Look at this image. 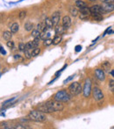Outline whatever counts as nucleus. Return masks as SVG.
<instances>
[{"label": "nucleus", "instance_id": "17", "mask_svg": "<svg viewBox=\"0 0 114 129\" xmlns=\"http://www.w3.org/2000/svg\"><path fill=\"white\" fill-rule=\"evenodd\" d=\"M102 70L104 71L109 72L110 70H111V64H110L108 61H104V62L102 63Z\"/></svg>", "mask_w": 114, "mask_h": 129}, {"label": "nucleus", "instance_id": "42", "mask_svg": "<svg viewBox=\"0 0 114 129\" xmlns=\"http://www.w3.org/2000/svg\"><path fill=\"white\" fill-rule=\"evenodd\" d=\"M89 1H90V2H94V1H97V0H89Z\"/></svg>", "mask_w": 114, "mask_h": 129}, {"label": "nucleus", "instance_id": "34", "mask_svg": "<svg viewBox=\"0 0 114 129\" xmlns=\"http://www.w3.org/2000/svg\"><path fill=\"white\" fill-rule=\"evenodd\" d=\"M14 59H15L16 61H23V57H21L19 54H15V55H14Z\"/></svg>", "mask_w": 114, "mask_h": 129}, {"label": "nucleus", "instance_id": "6", "mask_svg": "<svg viewBox=\"0 0 114 129\" xmlns=\"http://www.w3.org/2000/svg\"><path fill=\"white\" fill-rule=\"evenodd\" d=\"M92 94H93V98L96 101L99 102V101H102L104 99V93L102 92V90L98 88V87H95V88L92 90Z\"/></svg>", "mask_w": 114, "mask_h": 129}, {"label": "nucleus", "instance_id": "41", "mask_svg": "<svg viewBox=\"0 0 114 129\" xmlns=\"http://www.w3.org/2000/svg\"><path fill=\"white\" fill-rule=\"evenodd\" d=\"M111 75L112 76V77H114V70H111Z\"/></svg>", "mask_w": 114, "mask_h": 129}, {"label": "nucleus", "instance_id": "22", "mask_svg": "<svg viewBox=\"0 0 114 129\" xmlns=\"http://www.w3.org/2000/svg\"><path fill=\"white\" fill-rule=\"evenodd\" d=\"M25 29H26V31H32V29H33V24L31 22H26V24H25Z\"/></svg>", "mask_w": 114, "mask_h": 129}, {"label": "nucleus", "instance_id": "32", "mask_svg": "<svg viewBox=\"0 0 114 129\" xmlns=\"http://www.w3.org/2000/svg\"><path fill=\"white\" fill-rule=\"evenodd\" d=\"M109 88L111 91H114V80H110L109 83Z\"/></svg>", "mask_w": 114, "mask_h": 129}, {"label": "nucleus", "instance_id": "27", "mask_svg": "<svg viewBox=\"0 0 114 129\" xmlns=\"http://www.w3.org/2000/svg\"><path fill=\"white\" fill-rule=\"evenodd\" d=\"M41 33L40 32L39 30H37V29H34V30H32V35L33 36L34 38H36V37H39L40 35H41Z\"/></svg>", "mask_w": 114, "mask_h": 129}, {"label": "nucleus", "instance_id": "33", "mask_svg": "<svg viewBox=\"0 0 114 129\" xmlns=\"http://www.w3.org/2000/svg\"><path fill=\"white\" fill-rule=\"evenodd\" d=\"M12 128H21V129H24V128H26V126H22V125H19V124H16L12 126Z\"/></svg>", "mask_w": 114, "mask_h": 129}, {"label": "nucleus", "instance_id": "3", "mask_svg": "<svg viewBox=\"0 0 114 129\" xmlns=\"http://www.w3.org/2000/svg\"><path fill=\"white\" fill-rule=\"evenodd\" d=\"M72 94L70 92L67 91L66 90H61L57 91L56 93L54 95L53 99L56 101H60V102H62V103H66L68 102V101L71 99L72 98Z\"/></svg>", "mask_w": 114, "mask_h": 129}, {"label": "nucleus", "instance_id": "18", "mask_svg": "<svg viewBox=\"0 0 114 129\" xmlns=\"http://www.w3.org/2000/svg\"><path fill=\"white\" fill-rule=\"evenodd\" d=\"M19 29V25L18 24V23H13V24L11 26V32H12V34L18 33Z\"/></svg>", "mask_w": 114, "mask_h": 129}, {"label": "nucleus", "instance_id": "15", "mask_svg": "<svg viewBox=\"0 0 114 129\" xmlns=\"http://www.w3.org/2000/svg\"><path fill=\"white\" fill-rule=\"evenodd\" d=\"M47 30H48V29L46 28L44 31H43V32H41V35H40L41 39V40H43V41H45L46 39L49 38V36H50V33H49V32H47Z\"/></svg>", "mask_w": 114, "mask_h": 129}, {"label": "nucleus", "instance_id": "26", "mask_svg": "<svg viewBox=\"0 0 114 129\" xmlns=\"http://www.w3.org/2000/svg\"><path fill=\"white\" fill-rule=\"evenodd\" d=\"M70 13H71V15L74 16V17H77V13H78V11H77V9L75 8V7H71V8H70Z\"/></svg>", "mask_w": 114, "mask_h": 129}, {"label": "nucleus", "instance_id": "13", "mask_svg": "<svg viewBox=\"0 0 114 129\" xmlns=\"http://www.w3.org/2000/svg\"><path fill=\"white\" fill-rule=\"evenodd\" d=\"M45 25H46V28L48 29V30L52 29L54 26V24H53V22H52V19H49V18H47V19H45Z\"/></svg>", "mask_w": 114, "mask_h": 129}, {"label": "nucleus", "instance_id": "28", "mask_svg": "<svg viewBox=\"0 0 114 129\" xmlns=\"http://www.w3.org/2000/svg\"><path fill=\"white\" fill-rule=\"evenodd\" d=\"M6 45H7V47H8L9 48H12V49H13V48H15V44H14V41H11V40H10V41H7Z\"/></svg>", "mask_w": 114, "mask_h": 129}, {"label": "nucleus", "instance_id": "5", "mask_svg": "<svg viewBox=\"0 0 114 129\" xmlns=\"http://www.w3.org/2000/svg\"><path fill=\"white\" fill-rule=\"evenodd\" d=\"M91 81H90V78H86L85 81H84V88H83V92H84V98H89L91 93Z\"/></svg>", "mask_w": 114, "mask_h": 129}, {"label": "nucleus", "instance_id": "12", "mask_svg": "<svg viewBox=\"0 0 114 129\" xmlns=\"http://www.w3.org/2000/svg\"><path fill=\"white\" fill-rule=\"evenodd\" d=\"M70 25H71V19L68 16H64L62 19V26L64 27V29H68L70 27Z\"/></svg>", "mask_w": 114, "mask_h": 129}, {"label": "nucleus", "instance_id": "39", "mask_svg": "<svg viewBox=\"0 0 114 129\" xmlns=\"http://www.w3.org/2000/svg\"><path fill=\"white\" fill-rule=\"evenodd\" d=\"M81 49H82V47H81L80 45H77V46L75 47V51H77V52L81 51Z\"/></svg>", "mask_w": 114, "mask_h": 129}, {"label": "nucleus", "instance_id": "40", "mask_svg": "<svg viewBox=\"0 0 114 129\" xmlns=\"http://www.w3.org/2000/svg\"><path fill=\"white\" fill-rule=\"evenodd\" d=\"M1 54H4V55H5V54H6V52H5V50L4 49L3 46H1Z\"/></svg>", "mask_w": 114, "mask_h": 129}, {"label": "nucleus", "instance_id": "10", "mask_svg": "<svg viewBox=\"0 0 114 129\" xmlns=\"http://www.w3.org/2000/svg\"><path fill=\"white\" fill-rule=\"evenodd\" d=\"M60 18H61V13L59 12H55V13H53L51 17V19H52V22L54 24V26H56L58 25L60 21Z\"/></svg>", "mask_w": 114, "mask_h": 129}, {"label": "nucleus", "instance_id": "38", "mask_svg": "<svg viewBox=\"0 0 114 129\" xmlns=\"http://www.w3.org/2000/svg\"><path fill=\"white\" fill-rule=\"evenodd\" d=\"M104 4H109V3H114V0H101Z\"/></svg>", "mask_w": 114, "mask_h": 129}, {"label": "nucleus", "instance_id": "31", "mask_svg": "<svg viewBox=\"0 0 114 129\" xmlns=\"http://www.w3.org/2000/svg\"><path fill=\"white\" fill-rule=\"evenodd\" d=\"M19 49L20 50V51H25L26 50V44H24V43H19Z\"/></svg>", "mask_w": 114, "mask_h": 129}, {"label": "nucleus", "instance_id": "30", "mask_svg": "<svg viewBox=\"0 0 114 129\" xmlns=\"http://www.w3.org/2000/svg\"><path fill=\"white\" fill-rule=\"evenodd\" d=\"M24 52H25V57H26V59H30V58L32 57V53L29 52V49H26Z\"/></svg>", "mask_w": 114, "mask_h": 129}, {"label": "nucleus", "instance_id": "37", "mask_svg": "<svg viewBox=\"0 0 114 129\" xmlns=\"http://www.w3.org/2000/svg\"><path fill=\"white\" fill-rule=\"evenodd\" d=\"M15 99H16V97L12 98V99H8V100H6L5 102H4L3 105H6V104H8V103H11V102H12L13 100H15Z\"/></svg>", "mask_w": 114, "mask_h": 129}, {"label": "nucleus", "instance_id": "7", "mask_svg": "<svg viewBox=\"0 0 114 129\" xmlns=\"http://www.w3.org/2000/svg\"><path fill=\"white\" fill-rule=\"evenodd\" d=\"M80 19H85L89 17L90 14H91V12H90V8H89L88 6H85V7H82L80 8Z\"/></svg>", "mask_w": 114, "mask_h": 129}, {"label": "nucleus", "instance_id": "23", "mask_svg": "<svg viewBox=\"0 0 114 129\" xmlns=\"http://www.w3.org/2000/svg\"><path fill=\"white\" fill-rule=\"evenodd\" d=\"M31 53H32V57H34V56H36V55H39V54L41 53V48H33Z\"/></svg>", "mask_w": 114, "mask_h": 129}, {"label": "nucleus", "instance_id": "35", "mask_svg": "<svg viewBox=\"0 0 114 129\" xmlns=\"http://www.w3.org/2000/svg\"><path fill=\"white\" fill-rule=\"evenodd\" d=\"M8 123L6 122H2L1 123V128H11V126H8Z\"/></svg>", "mask_w": 114, "mask_h": 129}, {"label": "nucleus", "instance_id": "16", "mask_svg": "<svg viewBox=\"0 0 114 129\" xmlns=\"http://www.w3.org/2000/svg\"><path fill=\"white\" fill-rule=\"evenodd\" d=\"M61 39H62V36H61V34H56V35H55V37H54V39H53V44L54 45L59 44V43L61 41Z\"/></svg>", "mask_w": 114, "mask_h": 129}, {"label": "nucleus", "instance_id": "36", "mask_svg": "<svg viewBox=\"0 0 114 129\" xmlns=\"http://www.w3.org/2000/svg\"><path fill=\"white\" fill-rule=\"evenodd\" d=\"M75 75H72V76H70V77H68V78H67L66 80H64V82H63V83H68V82H69L70 80L73 79V78L75 77Z\"/></svg>", "mask_w": 114, "mask_h": 129}, {"label": "nucleus", "instance_id": "24", "mask_svg": "<svg viewBox=\"0 0 114 129\" xmlns=\"http://www.w3.org/2000/svg\"><path fill=\"white\" fill-rule=\"evenodd\" d=\"M32 48H35L33 44V41H28L27 43L26 44V49H32Z\"/></svg>", "mask_w": 114, "mask_h": 129}, {"label": "nucleus", "instance_id": "9", "mask_svg": "<svg viewBox=\"0 0 114 129\" xmlns=\"http://www.w3.org/2000/svg\"><path fill=\"white\" fill-rule=\"evenodd\" d=\"M95 76L100 81H104L105 79V74H104V71L101 69H97L95 70Z\"/></svg>", "mask_w": 114, "mask_h": 129}, {"label": "nucleus", "instance_id": "2", "mask_svg": "<svg viewBox=\"0 0 114 129\" xmlns=\"http://www.w3.org/2000/svg\"><path fill=\"white\" fill-rule=\"evenodd\" d=\"M28 118L32 121H35V122H45L47 121V116L44 112H42L40 110H32L29 112Z\"/></svg>", "mask_w": 114, "mask_h": 129}, {"label": "nucleus", "instance_id": "21", "mask_svg": "<svg viewBox=\"0 0 114 129\" xmlns=\"http://www.w3.org/2000/svg\"><path fill=\"white\" fill-rule=\"evenodd\" d=\"M75 6L78 7V8H82V7H85V6H88L87 4L85 2L82 1V0H77L75 1Z\"/></svg>", "mask_w": 114, "mask_h": 129}, {"label": "nucleus", "instance_id": "20", "mask_svg": "<svg viewBox=\"0 0 114 129\" xmlns=\"http://www.w3.org/2000/svg\"><path fill=\"white\" fill-rule=\"evenodd\" d=\"M91 16L96 21H102L103 20V16L100 13H91Z\"/></svg>", "mask_w": 114, "mask_h": 129}, {"label": "nucleus", "instance_id": "14", "mask_svg": "<svg viewBox=\"0 0 114 129\" xmlns=\"http://www.w3.org/2000/svg\"><path fill=\"white\" fill-rule=\"evenodd\" d=\"M12 37V33L9 32V31H5L3 33V38L5 40V41H10Z\"/></svg>", "mask_w": 114, "mask_h": 129}, {"label": "nucleus", "instance_id": "8", "mask_svg": "<svg viewBox=\"0 0 114 129\" xmlns=\"http://www.w3.org/2000/svg\"><path fill=\"white\" fill-rule=\"evenodd\" d=\"M102 6V10L104 12V14L109 13L111 12L114 11V3H109V4H104V5H101Z\"/></svg>", "mask_w": 114, "mask_h": 129}, {"label": "nucleus", "instance_id": "25", "mask_svg": "<svg viewBox=\"0 0 114 129\" xmlns=\"http://www.w3.org/2000/svg\"><path fill=\"white\" fill-rule=\"evenodd\" d=\"M51 44H53V40L49 39V38L46 39L44 41V42H43V45H44L45 47H48V46H50Z\"/></svg>", "mask_w": 114, "mask_h": 129}, {"label": "nucleus", "instance_id": "19", "mask_svg": "<svg viewBox=\"0 0 114 129\" xmlns=\"http://www.w3.org/2000/svg\"><path fill=\"white\" fill-rule=\"evenodd\" d=\"M64 27H63V26H55V33H56V34H62L63 32H64Z\"/></svg>", "mask_w": 114, "mask_h": 129}, {"label": "nucleus", "instance_id": "11", "mask_svg": "<svg viewBox=\"0 0 114 129\" xmlns=\"http://www.w3.org/2000/svg\"><path fill=\"white\" fill-rule=\"evenodd\" d=\"M90 12L91 13H100V14H104V12L102 10V6L99 5H92L90 7Z\"/></svg>", "mask_w": 114, "mask_h": 129}, {"label": "nucleus", "instance_id": "1", "mask_svg": "<svg viewBox=\"0 0 114 129\" xmlns=\"http://www.w3.org/2000/svg\"><path fill=\"white\" fill-rule=\"evenodd\" d=\"M63 108H64V106H63L62 102L56 101L55 99L49 100L45 104H43V105L38 106V110L41 111L44 113H51V112H61V111L63 110Z\"/></svg>", "mask_w": 114, "mask_h": 129}, {"label": "nucleus", "instance_id": "43", "mask_svg": "<svg viewBox=\"0 0 114 129\" xmlns=\"http://www.w3.org/2000/svg\"><path fill=\"white\" fill-rule=\"evenodd\" d=\"M113 33H114V31H113Z\"/></svg>", "mask_w": 114, "mask_h": 129}, {"label": "nucleus", "instance_id": "29", "mask_svg": "<svg viewBox=\"0 0 114 129\" xmlns=\"http://www.w3.org/2000/svg\"><path fill=\"white\" fill-rule=\"evenodd\" d=\"M26 12H25V11H21V12L19 13V19H24L25 18H26Z\"/></svg>", "mask_w": 114, "mask_h": 129}, {"label": "nucleus", "instance_id": "4", "mask_svg": "<svg viewBox=\"0 0 114 129\" xmlns=\"http://www.w3.org/2000/svg\"><path fill=\"white\" fill-rule=\"evenodd\" d=\"M82 90H83V88L78 82H74V83H72L71 84L68 86V91L73 96L79 95Z\"/></svg>", "mask_w": 114, "mask_h": 129}]
</instances>
